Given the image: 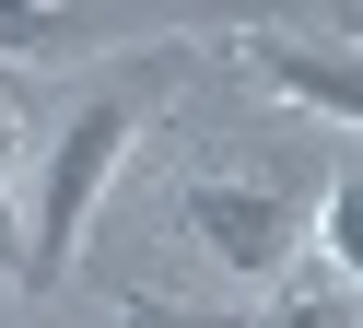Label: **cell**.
I'll return each instance as SVG.
<instances>
[{
    "label": "cell",
    "mask_w": 363,
    "mask_h": 328,
    "mask_svg": "<svg viewBox=\"0 0 363 328\" xmlns=\"http://www.w3.org/2000/svg\"><path fill=\"white\" fill-rule=\"evenodd\" d=\"M164 70H176V59H129L118 82H94V94H82V106L48 129V176H35V258H24L35 281H59V270H71V246H82V223H94L106 176L129 164L141 106H152V82H164Z\"/></svg>",
    "instance_id": "obj_1"
},
{
    "label": "cell",
    "mask_w": 363,
    "mask_h": 328,
    "mask_svg": "<svg viewBox=\"0 0 363 328\" xmlns=\"http://www.w3.org/2000/svg\"><path fill=\"white\" fill-rule=\"evenodd\" d=\"M188 234L223 258V270L269 281V270H293V234H305V211H293L281 187H246V176H199V187H188Z\"/></svg>",
    "instance_id": "obj_2"
},
{
    "label": "cell",
    "mask_w": 363,
    "mask_h": 328,
    "mask_svg": "<svg viewBox=\"0 0 363 328\" xmlns=\"http://www.w3.org/2000/svg\"><path fill=\"white\" fill-rule=\"evenodd\" d=\"M106 35H118V12H0V47L12 59H82Z\"/></svg>",
    "instance_id": "obj_3"
},
{
    "label": "cell",
    "mask_w": 363,
    "mask_h": 328,
    "mask_svg": "<svg viewBox=\"0 0 363 328\" xmlns=\"http://www.w3.org/2000/svg\"><path fill=\"white\" fill-rule=\"evenodd\" d=\"M316 246H328V258H340V281H352V258H363V187H352V176H340V187H328V211H316Z\"/></svg>",
    "instance_id": "obj_4"
},
{
    "label": "cell",
    "mask_w": 363,
    "mask_h": 328,
    "mask_svg": "<svg viewBox=\"0 0 363 328\" xmlns=\"http://www.w3.org/2000/svg\"><path fill=\"white\" fill-rule=\"evenodd\" d=\"M269 328H352V281H328V293H281Z\"/></svg>",
    "instance_id": "obj_5"
},
{
    "label": "cell",
    "mask_w": 363,
    "mask_h": 328,
    "mask_svg": "<svg viewBox=\"0 0 363 328\" xmlns=\"http://www.w3.org/2000/svg\"><path fill=\"white\" fill-rule=\"evenodd\" d=\"M0 328H24V317H12V305H0Z\"/></svg>",
    "instance_id": "obj_6"
}]
</instances>
